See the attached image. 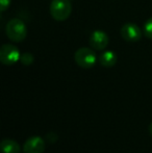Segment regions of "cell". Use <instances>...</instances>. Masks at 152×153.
<instances>
[{
    "label": "cell",
    "mask_w": 152,
    "mask_h": 153,
    "mask_svg": "<svg viewBox=\"0 0 152 153\" xmlns=\"http://www.w3.org/2000/svg\"><path fill=\"white\" fill-rule=\"evenodd\" d=\"M110 42V38L106 34V32L102 30H95L92 32L91 36H90L89 43L91 47L94 50L102 51L106 48Z\"/></svg>",
    "instance_id": "8992f818"
},
{
    "label": "cell",
    "mask_w": 152,
    "mask_h": 153,
    "mask_svg": "<svg viewBox=\"0 0 152 153\" xmlns=\"http://www.w3.org/2000/svg\"><path fill=\"white\" fill-rule=\"evenodd\" d=\"M117 54L114 51H104L100 54L99 56V62L101 66L105 67V68H112L117 64Z\"/></svg>",
    "instance_id": "ba28073f"
},
{
    "label": "cell",
    "mask_w": 152,
    "mask_h": 153,
    "mask_svg": "<svg viewBox=\"0 0 152 153\" xmlns=\"http://www.w3.org/2000/svg\"><path fill=\"white\" fill-rule=\"evenodd\" d=\"M143 33L146 38L151 39L152 40V18L148 19L144 25V29H143Z\"/></svg>",
    "instance_id": "30bf717a"
},
{
    "label": "cell",
    "mask_w": 152,
    "mask_h": 153,
    "mask_svg": "<svg viewBox=\"0 0 152 153\" xmlns=\"http://www.w3.org/2000/svg\"><path fill=\"white\" fill-rule=\"evenodd\" d=\"M121 36L128 43H136L142 38V30L134 23H126L121 28Z\"/></svg>",
    "instance_id": "5b68a950"
},
{
    "label": "cell",
    "mask_w": 152,
    "mask_h": 153,
    "mask_svg": "<svg viewBox=\"0 0 152 153\" xmlns=\"http://www.w3.org/2000/svg\"><path fill=\"white\" fill-rule=\"evenodd\" d=\"M74 61L80 68L91 69L95 66L96 62H97V56H96L95 51L92 48L82 47L75 52Z\"/></svg>",
    "instance_id": "3957f363"
},
{
    "label": "cell",
    "mask_w": 152,
    "mask_h": 153,
    "mask_svg": "<svg viewBox=\"0 0 152 153\" xmlns=\"http://www.w3.org/2000/svg\"><path fill=\"white\" fill-rule=\"evenodd\" d=\"M10 0H0V10L4 12L10 6Z\"/></svg>",
    "instance_id": "7c38bea8"
},
{
    "label": "cell",
    "mask_w": 152,
    "mask_h": 153,
    "mask_svg": "<svg viewBox=\"0 0 152 153\" xmlns=\"http://www.w3.org/2000/svg\"><path fill=\"white\" fill-rule=\"evenodd\" d=\"M2 153H20L21 147L16 141L10 139H4L0 145Z\"/></svg>",
    "instance_id": "9c48e42d"
},
{
    "label": "cell",
    "mask_w": 152,
    "mask_h": 153,
    "mask_svg": "<svg viewBox=\"0 0 152 153\" xmlns=\"http://www.w3.org/2000/svg\"><path fill=\"white\" fill-rule=\"evenodd\" d=\"M149 132H150V134H151V137H152V123L150 125H149Z\"/></svg>",
    "instance_id": "4fadbf2b"
},
{
    "label": "cell",
    "mask_w": 152,
    "mask_h": 153,
    "mask_svg": "<svg viewBox=\"0 0 152 153\" xmlns=\"http://www.w3.org/2000/svg\"><path fill=\"white\" fill-rule=\"evenodd\" d=\"M72 4L70 0H52L50 3V15L56 21H65L70 17Z\"/></svg>",
    "instance_id": "7a4b0ae2"
},
{
    "label": "cell",
    "mask_w": 152,
    "mask_h": 153,
    "mask_svg": "<svg viewBox=\"0 0 152 153\" xmlns=\"http://www.w3.org/2000/svg\"><path fill=\"white\" fill-rule=\"evenodd\" d=\"M5 33L12 42H22L25 40L27 34L26 25L21 19L14 18L6 24Z\"/></svg>",
    "instance_id": "6da1fadb"
},
{
    "label": "cell",
    "mask_w": 152,
    "mask_h": 153,
    "mask_svg": "<svg viewBox=\"0 0 152 153\" xmlns=\"http://www.w3.org/2000/svg\"><path fill=\"white\" fill-rule=\"evenodd\" d=\"M20 51L13 44H4L0 48V62L5 66H12L20 61Z\"/></svg>",
    "instance_id": "277c9868"
},
{
    "label": "cell",
    "mask_w": 152,
    "mask_h": 153,
    "mask_svg": "<svg viewBox=\"0 0 152 153\" xmlns=\"http://www.w3.org/2000/svg\"><path fill=\"white\" fill-rule=\"evenodd\" d=\"M33 61H35V59H33V55L31 54V53L25 52V53H23V54H21L20 62H22L23 65H25V66L31 65L33 62Z\"/></svg>",
    "instance_id": "8fae6325"
},
{
    "label": "cell",
    "mask_w": 152,
    "mask_h": 153,
    "mask_svg": "<svg viewBox=\"0 0 152 153\" xmlns=\"http://www.w3.org/2000/svg\"><path fill=\"white\" fill-rule=\"evenodd\" d=\"M46 148L45 141L41 137L35 135L26 140L23 145V151L25 153H43Z\"/></svg>",
    "instance_id": "52a82bcc"
}]
</instances>
